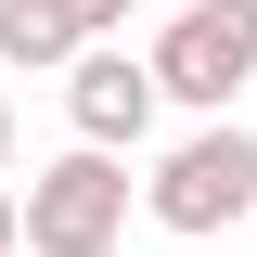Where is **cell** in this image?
Instances as JSON below:
<instances>
[{"label":"cell","mask_w":257,"mask_h":257,"mask_svg":"<svg viewBox=\"0 0 257 257\" xmlns=\"http://www.w3.org/2000/svg\"><path fill=\"white\" fill-rule=\"evenodd\" d=\"M128 244V167L116 155H52L26 180V257H116Z\"/></svg>","instance_id":"6da1fadb"},{"label":"cell","mask_w":257,"mask_h":257,"mask_svg":"<svg viewBox=\"0 0 257 257\" xmlns=\"http://www.w3.org/2000/svg\"><path fill=\"white\" fill-rule=\"evenodd\" d=\"M142 64H155L167 103L231 116V90H257V0H193V13H167V39H155Z\"/></svg>","instance_id":"7a4b0ae2"},{"label":"cell","mask_w":257,"mask_h":257,"mask_svg":"<svg viewBox=\"0 0 257 257\" xmlns=\"http://www.w3.org/2000/svg\"><path fill=\"white\" fill-rule=\"evenodd\" d=\"M142 206H155V231H180V244H206V231H231V219H257V142L244 128H193L180 155L155 167V193H142Z\"/></svg>","instance_id":"3957f363"},{"label":"cell","mask_w":257,"mask_h":257,"mask_svg":"<svg viewBox=\"0 0 257 257\" xmlns=\"http://www.w3.org/2000/svg\"><path fill=\"white\" fill-rule=\"evenodd\" d=\"M155 64L142 52H116V39H90V52L64 64V116H77V142H90V155H128V142H142V128H155Z\"/></svg>","instance_id":"277c9868"},{"label":"cell","mask_w":257,"mask_h":257,"mask_svg":"<svg viewBox=\"0 0 257 257\" xmlns=\"http://www.w3.org/2000/svg\"><path fill=\"white\" fill-rule=\"evenodd\" d=\"M77 52H90V26H77L64 0H0V64H13V77H64Z\"/></svg>","instance_id":"5b68a950"},{"label":"cell","mask_w":257,"mask_h":257,"mask_svg":"<svg viewBox=\"0 0 257 257\" xmlns=\"http://www.w3.org/2000/svg\"><path fill=\"white\" fill-rule=\"evenodd\" d=\"M64 13H77L90 39H103V26H128V0H64Z\"/></svg>","instance_id":"8992f818"},{"label":"cell","mask_w":257,"mask_h":257,"mask_svg":"<svg viewBox=\"0 0 257 257\" xmlns=\"http://www.w3.org/2000/svg\"><path fill=\"white\" fill-rule=\"evenodd\" d=\"M0 257H26V206H13V193H0Z\"/></svg>","instance_id":"52a82bcc"},{"label":"cell","mask_w":257,"mask_h":257,"mask_svg":"<svg viewBox=\"0 0 257 257\" xmlns=\"http://www.w3.org/2000/svg\"><path fill=\"white\" fill-rule=\"evenodd\" d=\"M0 167H13V90H0Z\"/></svg>","instance_id":"ba28073f"},{"label":"cell","mask_w":257,"mask_h":257,"mask_svg":"<svg viewBox=\"0 0 257 257\" xmlns=\"http://www.w3.org/2000/svg\"><path fill=\"white\" fill-rule=\"evenodd\" d=\"M167 13H193V0H167Z\"/></svg>","instance_id":"9c48e42d"}]
</instances>
